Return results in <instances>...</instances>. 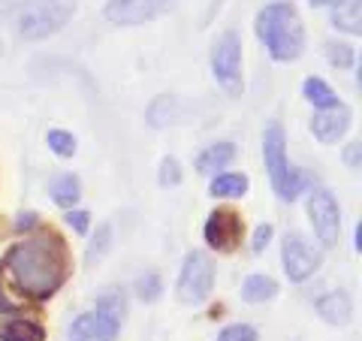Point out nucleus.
I'll return each mask as SVG.
<instances>
[{"mask_svg":"<svg viewBox=\"0 0 362 341\" xmlns=\"http://www.w3.org/2000/svg\"><path fill=\"white\" fill-rule=\"evenodd\" d=\"M4 263L16 287L33 299H49L66 281V251L52 233L13 245Z\"/></svg>","mask_w":362,"mask_h":341,"instance_id":"f257e3e1","label":"nucleus"},{"mask_svg":"<svg viewBox=\"0 0 362 341\" xmlns=\"http://www.w3.org/2000/svg\"><path fill=\"white\" fill-rule=\"evenodd\" d=\"M257 37L263 40L272 61H281V64L296 61L305 49V28H302L296 6L287 4V0L269 4L257 16Z\"/></svg>","mask_w":362,"mask_h":341,"instance_id":"f03ea898","label":"nucleus"},{"mask_svg":"<svg viewBox=\"0 0 362 341\" xmlns=\"http://www.w3.org/2000/svg\"><path fill=\"white\" fill-rule=\"evenodd\" d=\"M76 0H25L16 6L13 25L21 40H45L70 25Z\"/></svg>","mask_w":362,"mask_h":341,"instance_id":"7ed1b4c3","label":"nucleus"},{"mask_svg":"<svg viewBox=\"0 0 362 341\" xmlns=\"http://www.w3.org/2000/svg\"><path fill=\"white\" fill-rule=\"evenodd\" d=\"M263 161L269 169L272 190L284 202H293L308 187V175H305L302 169L290 166V161H287V139H284V127H281V124H269L263 133Z\"/></svg>","mask_w":362,"mask_h":341,"instance_id":"20e7f679","label":"nucleus"},{"mask_svg":"<svg viewBox=\"0 0 362 341\" xmlns=\"http://www.w3.org/2000/svg\"><path fill=\"white\" fill-rule=\"evenodd\" d=\"M214 278H218V266L206 251H190L181 263L178 284H175V296L185 305H199L211 296Z\"/></svg>","mask_w":362,"mask_h":341,"instance_id":"39448f33","label":"nucleus"},{"mask_svg":"<svg viewBox=\"0 0 362 341\" xmlns=\"http://www.w3.org/2000/svg\"><path fill=\"white\" fill-rule=\"evenodd\" d=\"M211 73L226 97H242L245 79H242V40L239 30H223V37L211 49Z\"/></svg>","mask_w":362,"mask_h":341,"instance_id":"423d86ee","label":"nucleus"},{"mask_svg":"<svg viewBox=\"0 0 362 341\" xmlns=\"http://www.w3.org/2000/svg\"><path fill=\"white\" fill-rule=\"evenodd\" d=\"M308 218L320 245L332 248L338 242V233H341V212H338V202L326 187H314L308 193Z\"/></svg>","mask_w":362,"mask_h":341,"instance_id":"0eeeda50","label":"nucleus"},{"mask_svg":"<svg viewBox=\"0 0 362 341\" xmlns=\"http://www.w3.org/2000/svg\"><path fill=\"white\" fill-rule=\"evenodd\" d=\"M281 257H284V272L290 281H308L317 269H320V251L299 233H287L284 245H281Z\"/></svg>","mask_w":362,"mask_h":341,"instance_id":"6e6552de","label":"nucleus"},{"mask_svg":"<svg viewBox=\"0 0 362 341\" xmlns=\"http://www.w3.org/2000/svg\"><path fill=\"white\" fill-rule=\"evenodd\" d=\"M202 236H206L209 248H214V251H223V254L235 251V245H239V238H242V221H239V214L230 212V209H214L209 218H206Z\"/></svg>","mask_w":362,"mask_h":341,"instance_id":"1a4fd4ad","label":"nucleus"},{"mask_svg":"<svg viewBox=\"0 0 362 341\" xmlns=\"http://www.w3.org/2000/svg\"><path fill=\"white\" fill-rule=\"evenodd\" d=\"M127 317V299L121 290H106L97 299V311H94V329H97V341H115L121 333V323Z\"/></svg>","mask_w":362,"mask_h":341,"instance_id":"9d476101","label":"nucleus"},{"mask_svg":"<svg viewBox=\"0 0 362 341\" xmlns=\"http://www.w3.org/2000/svg\"><path fill=\"white\" fill-rule=\"evenodd\" d=\"M103 16L109 25L118 28H133V25H145L157 16V0H106Z\"/></svg>","mask_w":362,"mask_h":341,"instance_id":"9b49d317","label":"nucleus"},{"mask_svg":"<svg viewBox=\"0 0 362 341\" xmlns=\"http://www.w3.org/2000/svg\"><path fill=\"white\" fill-rule=\"evenodd\" d=\"M350 127V109L347 106H329V109H317L311 118V133L320 139L323 145L338 142Z\"/></svg>","mask_w":362,"mask_h":341,"instance_id":"f8f14e48","label":"nucleus"},{"mask_svg":"<svg viewBox=\"0 0 362 341\" xmlns=\"http://www.w3.org/2000/svg\"><path fill=\"white\" fill-rule=\"evenodd\" d=\"M317 314L332 326H347L350 317H354V305H350V296L344 290H332L317 299Z\"/></svg>","mask_w":362,"mask_h":341,"instance_id":"ddd939ff","label":"nucleus"},{"mask_svg":"<svg viewBox=\"0 0 362 341\" xmlns=\"http://www.w3.org/2000/svg\"><path fill=\"white\" fill-rule=\"evenodd\" d=\"M235 154H239V151H235L233 142H214V145H209V149L197 157V169L202 175H206V173H218V169H226L235 161Z\"/></svg>","mask_w":362,"mask_h":341,"instance_id":"4468645a","label":"nucleus"},{"mask_svg":"<svg viewBox=\"0 0 362 341\" xmlns=\"http://www.w3.org/2000/svg\"><path fill=\"white\" fill-rule=\"evenodd\" d=\"M49 193H52V202L61 209H73L78 197H82V181H78L73 173H61L52 178L49 185Z\"/></svg>","mask_w":362,"mask_h":341,"instance_id":"2eb2a0df","label":"nucleus"},{"mask_svg":"<svg viewBox=\"0 0 362 341\" xmlns=\"http://www.w3.org/2000/svg\"><path fill=\"white\" fill-rule=\"evenodd\" d=\"M332 25L341 30V33H350V37H359V30H362V25H359V0H332Z\"/></svg>","mask_w":362,"mask_h":341,"instance_id":"dca6fc26","label":"nucleus"},{"mask_svg":"<svg viewBox=\"0 0 362 341\" xmlns=\"http://www.w3.org/2000/svg\"><path fill=\"white\" fill-rule=\"evenodd\" d=\"M278 296V284L272 281L269 275H247L242 281V299L245 302H269V299H275Z\"/></svg>","mask_w":362,"mask_h":341,"instance_id":"f3484780","label":"nucleus"},{"mask_svg":"<svg viewBox=\"0 0 362 341\" xmlns=\"http://www.w3.org/2000/svg\"><path fill=\"white\" fill-rule=\"evenodd\" d=\"M247 193V178L242 173H223L211 181V197L218 200H239Z\"/></svg>","mask_w":362,"mask_h":341,"instance_id":"a211bd4d","label":"nucleus"},{"mask_svg":"<svg viewBox=\"0 0 362 341\" xmlns=\"http://www.w3.org/2000/svg\"><path fill=\"white\" fill-rule=\"evenodd\" d=\"M302 94H305V100H308L314 109H329V106H338V103H341V100L335 97L332 85H326L323 79H305Z\"/></svg>","mask_w":362,"mask_h":341,"instance_id":"6ab92c4d","label":"nucleus"},{"mask_svg":"<svg viewBox=\"0 0 362 341\" xmlns=\"http://www.w3.org/2000/svg\"><path fill=\"white\" fill-rule=\"evenodd\" d=\"M178 121V100L175 97H157L154 103L148 106V127H169V124H175Z\"/></svg>","mask_w":362,"mask_h":341,"instance_id":"aec40b11","label":"nucleus"},{"mask_svg":"<svg viewBox=\"0 0 362 341\" xmlns=\"http://www.w3.org/2000/svg\"><path fill=\"white\" fill-rule=\"evenodd\" d=\"M0 341H45V329L33 320H13L0 329Z\"/></svg>","mask_w":362,"mask_h":341,"instance_id":"412c9836","label":"nucleus"},{"mask_svg":"<svg viewBox=\"0 0 362 341\" xmlns=\"http://www.w3.org/2000/svg\"><path fill=\"white\" fill-rule=\"evenodd\" d=\"M109 245H112V226L103 224V226H97V233L90 236V242H88V251H85V263L88 266H94L97 260H103L109 254Z\"/></svg>","mask_w":362,"mask_h":341,"instance_id":"4be33fe9","label":"nucleus"},{"mask_svg":"<svg viewBox=\"0 0 362 341\" xmlns=\"http://www.w3.org/2000/svg\"><path fill=\"white\" fill-rule=\"evenodd\" d=\"M323 54H326V61H329L332 67H338V70H350V67L356 64L354 49L344 45V42H326L323 45Z\"/></svg>","mask_w":362,"mask_h":341,"instance_id":"5701e85b","label":"nucleus"},{"mask_svg":"<svg viewBox=\"0 0 362 341\" xmlns=\"http://www.w3.org/2000/svg\"><path fill=\"white\" fill-rule=\"evenodd\" d=\"M45 142H49L52 154H58V157H73L76 154V136L70 130H49Z\"/></svg>","mask_w":362,"mask_h":341,"instance_id":"b1692460","label":"nucleus"},{"mask_svg":"<svg viewBox=\"0 0 362 341\" xmlns=\"http://www.w3.org/2000/svg\"><path fill=\"white\" fill-rule=\"evenodd\" d=\"M70 341H97L94 314H78L70 323Z\"/></svg>","mask_w":362,"mask_h":341,"instance_id":"393cba45","label":"nucleus"},{"mask_svg":"<svg viewBox=\"0 0 362 341\" xmlns=\"http://www.w3.org/2000/svg\"><path fill=\"white\" fill-rule=\"evenodd\" d=\"M157 181H160L163 187H175V185H181V163L175 161V157H163L160 169H157Z\"/></svg>","mask_w":362,"mask_h":341,"instance_id":"a878e982","label":"nucleus"},{"mask_svg":"<svg viewBox=\"0 0 362 341\" xmlns=\"http://www.w3.org/2000/svg\"><path fill=\"white\" fill-rule=\"evenodd\" d=\"M218 341H257V329L247 323H230L226 329H221Z\"/></svg>","mask_w":362,"mask_h":341,"instance_id":"bb28decb","label":"nucleus"},{"mask_svg":"<svg viewBox=\"0 0 362 341\" xmlns=\"http://www.w3.org/2000/svg\"><path fill=\"white\" fill-rule=\"evenodd\" d=\"M136 296L145 299V302L157 299V296H160V278H157V275H145L139 284H136Z\"/></svg>","mask_w":362,"mask_h":341,"instance_id":"cd10ccee","label":"nucleus"},{"mask_svg":"<svg viewBox=\"0 0 362 341\" xmlns=\"http://www.w3.org/2000/svg\"><path fill=\"white\" fill-rule=\"evenodd\" d=\"M269 238H272V226H269V224H259L257 230H254V242H251L254 254H263V251H266V248H269Z\"/></svg>","mask_w":362,"mask_h":341,"instance_id":"c85d7f7f","label":"nucleus"},{"mask_svg":"<svg viewBox=\"0 0 362 341\" xmlns=\"http://www.w3.org/2000/svg\"><path fill=\"white\" fill-rule=\"evenodd\" d=\"M64 221L70 224L78 236H85V233H88V226H90V214H88V212H70Z\"/></svg>","mask_w":362,"mask_h":341,"instance_id":"c756f323","label":"nucleus"},{"mask_svg":"<svg viewBox=\"0 0 362 341\" xmlns=\"http://www.w3.org/2000/svg\"><path fill=\"white\" fill-rule=\"evenodd\" d=\"M344 163L350 169H359V142H350L344 149Z\"/></svg>","mask_w":362,"mask_h":341,"instance_id":"7c9ffc66","label":"nucleus"},{"mask_svg":"<svg viewBox=\"0 0 362 341\" xmlns=\"http://www.w3.org/2000/svg\"><path fill=\"white\" fill-rule=\"evenodd\" d=\"M37 218H40V214L25 212V214H21V221L16 224V230H30V226H37Z\"/></svg>","mask_w":362,"mask_h":341,"instance_id":"2f4dec72","label":"nucleus"},{"mask_svg":"<svg viewBox=\"0 0 362 341\" xmlns=\"http://www.w3.org/2000/svg\"><path fill=\"white\" fill-rule=\"evenodd\" d=\"M354 248H356V251L362 248V226L359 224H356V230H354Z\"/></svg>","mask_w":362,"mask_h":341,"instance_id":"473e14b6","label":"nucleus"},{"mask_svg":"<svg viewBox=\"0 0 362 341\" xmlns=\"http://www.w3.org/2000/svg\"><path fill=\"white\" fill-rule=\"evenodd\" d=\"M308 4H311L314 9H320V6H329V4H332V0H308Z\"/></svg>","mask_w":362,"mask_h":341,"instance_id":"72a5a7b5","label":"nucleus"}]
</instances>
